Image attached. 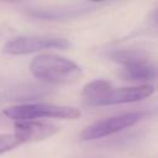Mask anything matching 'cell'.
<instances>
[{
    "label": "cell",
    "mask_w": 158,
    "mask_h": 158,
    "mask_svg": "<svg viewBox=\"0 0 158 158\" xmlns=\"http://www.w3.org/2000/svg\"><path fill=\"white\" fill-rule=\"evenodd\" d=\"M112 60L122 64L123 67H130L135 64H141V63H147L149 62V56L146 51L139 49V48H120L115 49L111 54Z\"/></svg>",
    "instance_id": "9c48e42d"
},
{
    "label": "cell",
    "mask_w": 158,
    "mask_h": 158,
    "mask_svg": "<svg viewBox=\"0 0 158 158\" xmlns=\"http://www.w3.org/2000/svg\"><path fill=\"white\" fill-rule=\"evenodd\" d=\"M70 43L58 36H19L9 40L2 46V52L10 56H26L44 49H67Z\"/></svg>",
    "instance_id": "5b68a950"
},
{
    "label": "cell",
    "mask_w": 158,
    "mask_h": 158,
    "mask_svg": "<svg viewBox=\"0 0 158 158\" xmlns=\"http://www.w3.org/2000/svg\"><path fill=\"white\" fill-rule=\"evenodd\" d=\"M21 142L14 136V133H1L0 135V154L9 152L17 146H20Z\"/></svg>",
    "instance_id": "30bf717a"
},
{
    "label": "cell",
    "mask_w": 158,
    "mask_h": 158,
    "mask_svg": "<svg viewBox=\"0 0 158 158\" xmlns=\"http://www.w3.org/2000/svg\"><path fill=\"white\" fill-rule=\"evenodd\" d=\"M4 115L7 118L17 121H31L37 118H62V120H75L81 112L77 107L64 106V105H54V104H22L16 106L6 107Z\"/></svg>",
    "instance_id": "3957f363"
},
{
    "label": "cell",
    "mask_w": 158,
    "mask_h": 158,
    "mask_svg": "<svg viewBox=\"0 0 158 158\" xmlns=\"http://www.w3.org/2000/svg\"><path fill=\"white\" fill-rule=\"evenodd\" d=\"M120 75L126 81L137 83L139 85H146V84H151L152 81H154L157 70L153 63L147 62V63L135 64L130 67H123Z\"/></svg>",
    "instance_id": "ba28073f"
},
{
    "label": "cell",
    "mask_w": 158,
    "mask_h": 158,
    "mask_svg": "<svg viewBox=\"0 0 158 158\" xmlns=\"http://www.w3.org/2000/svg\"><path fill=\"white\" fill-rule=\"evenodd\" d=\"M149 114L147 111H135L115 115L100 121L94 122L93 125L85 127L80 133V141H94L111 136L114 133L121 132L133 125L138 123L141 120L146 118Z\"/></svg>",
    "instance_id": "277c9868"
},
{
    "label": "cell",
    "mask_w": 158,
    "mask_h": 158,
    "mask_svg": "<svg viewBox=\"0 0 158 158\" xmlns=\"http://www.w3.org/2000/svg\"><path fill=\"white\" fill-rule=\"evenodd\" d=\"M15 132L14 136L22 143L37 142L46 139L59 131V127L52 123L41 122L37 120L31 121H17L14 125Z\"/></svg>",
    "instance_id": "8992f818"
},
{
    "label": "cell",
    "mask_w": 158,
    "mask_h": 158,
    "mask_svg": "<svg viewBox=\"0 0 158 158\" xmlns=\"http://www.w3.org/2000/svg\"><path fill=\"white\" fill-rule=\"evenodd\" d=\"M91 4H84V5H67V6H57V7H30L27 14L30 16L43 19V20H51V21H64L70 20L74 17L80 16L81 14H85L90 11Z\"/></svg>",
    "instance_id": "52a82bcc"
},
{
    "label": "cell",
    "mask_w": 158,
    "mask_h": 158,
    "mask_svg": "<svg viewBox=\"0 0 158 158\" xmlns=\"http://www.w3.org/2000/svg\"><path fill=\"white\" fill-rule=\"evenodd\" d=\"M30 70L35 78L51 84H74L83 77V70L75 62L54 53L35 57Z\"/></svg>",
    "instance_id": "7a4b0ae2"
},
{
    "label": "cell",
    "mask_w": 158,
    "mask_h": 158,
    "mask_svg": "<svg viewBox=\"0 0 158 158\" xmlns=\"http://www.w3.org/2000/svg\"><path fill=\"white\" fill-rule=\"evenodd\" d=\"M153 93L154 86L152 84L115 88L110 81L98 79L83 88L81 98L89 106H107L141 101L149 98Z\"/></svg>",
    "instance_id": "6da1fadb"
}]
</instances>
